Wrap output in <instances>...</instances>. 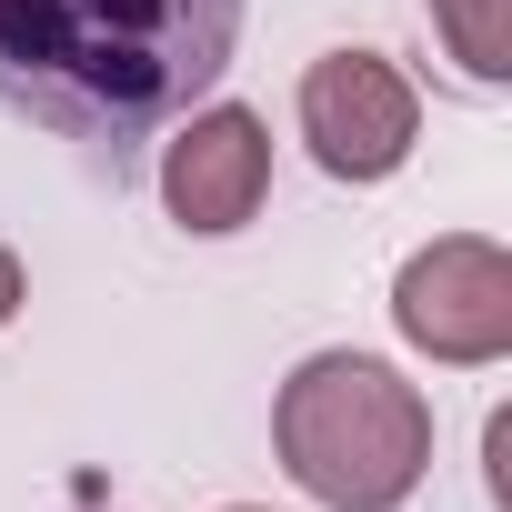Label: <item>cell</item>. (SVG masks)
Wrapping results in <instances>:
<instances>
[{"mask_svg": "<svg viewBox=\"0 0 512 512\" xmlns=\"http://www.w3.org/2000/svg\"><path fill=\"white\" fill-rule=\"evenodd\" d=\"M241 0H0V111L131 171L231 71Z\"/></svg>", "mask_w": 512, "mask_h": 512, "instance_id": "1", "label": "cell"}, {"mask_svg": "<svg viewBox=\"0 0 512 512\" xmlns=\"http://www.w3.org/2000/svg\"><path fill=\"white\" fill-rule=\"evenodd\" d=\"M282 472L332 512H402L432 472V402L372 352H312L272 402Z\"/></svg>", "mask_w": 512, "mask_h": 512, "instance_id": "2", "label": "cell"}, {"mask_svg": "<svg viewBox=\"0 0 512 512\" xmlns=\"http://www.w3.org/2000/svg\"><path fill=\"white\" fill-rule=\"evenodd\" d=\"M392 322L412 352L432 362H502L512 352V262H502V241L482 231H452V241H422L402 282H392Z\"/></svg>", "mask_w": 512, "mask_h": 512, "instance_id": "3", "label": "cell"}, {"mask_svg": "<svg viewBox=\"0 0 512 512\" xmlns=\"http://www.w3.org/2000/svg\"><path fill=\"white\" fill-rule=\"evenodd\" d=\"M302 141L332 181H392L422 141V91L382 51H322L302 71Z\"/></svg>", "mask_w": 512, "mask_h": 512, "instance_id": "4", "label": "cell"}, {"mask_svg": "<svg viewBox=\"0 0 512 512\" xmlns=\"http://www.w3.org/2000/svg\"><path fill=\"white\" fill-rule=\"evenodd\" d=\"M262 191H272V131H262V111H241V101L181 111V131L161 151V201H171L181 231L221 241V231H241L251 211H262Z\"/></svg>", "mask_w": 512, "mask_h": 512, "instance_id": "5", "label": "cell"}, {"mask_svg": "<svg viewBox=\"0 0 512 512\" xmlns=\"http://www.w3.org/2000/svg\"><path fill=\"white\" fill-rule=\"evenodd\" d=\"M432 11V31H442V51L462 61V81H512V0H422Z\"/></svg>", "mask_w": 512, "mask_h": 512, "instance_id": "6", "label": "cell"}, {"mask_svg": "<svg viewBox=\"0 0 512 512\" xmlns=\"http://www.w3.org/2000/svg\"><path fill=\"white\" fill-rule=\"evenodd\" d=\"M11 312H21V262L0 251V322H11Z\"/></svg>", "mask_w": 512, "mask_h": 512, "instance_id": "7", "label": "cell"}, {"mask_svg": "<svg viewBox=\"0 0 512 512\" xmlns=\"http://www.w3.org/2000/svg\"><path fill=\"white\" fill-rule=\"evenodd\" d=\"M231 512H262V502H231Z\"/></svg>", "mask_w": 512, "mask_h": 512, "instance_id": "8", "label": "cell"}]
</instances>
